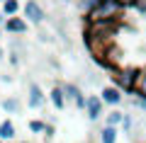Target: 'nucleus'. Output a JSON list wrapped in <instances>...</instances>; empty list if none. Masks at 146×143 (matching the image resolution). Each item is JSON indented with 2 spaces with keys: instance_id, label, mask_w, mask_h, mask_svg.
Masks as SVG:
<instances>
[{
  "instance_id": "nucleus-1",
  "label": "nucleus",
  "mask_w": 146,
  "mask_h": 143,
  "mask_svg": "<svg viewBox=\"0 0 146 143\" xmlns=\"http://www.w3.org/2000/svg\"><path fill=\"white\" fill-rule=\"evenodd\" d=\"M124 17V7L117 3V0H102L98 7L88 15V22H112V20H119Z\"/></svg>"
},
{
  "instance_id": "nucleus-2",
  "label": "nucleus",
  "mask_w": 146,
  "mask_h": 143,
  "mask_svg": "<svg viewBox=\"0 0 146 143\" xmlns=\"http://www.w3.org/2000/svg\"><path fill=\"white\" fill-rule=\"evenodd\" d=\"M139 73L141 68H119V71H115V75H112L115 87H119L124 95H134L136 82H139Z\"/></svg>"
},
{
  "instance_id": "nucleus-3",
  "label": "nucleus",
  "mask_w": 146,
  "mask_h": 143,
  "mask_svg": "<svg viewBox=\"0 0 146 143\" xmlns=\"http://www.w3.org/2000/svg\"><path fill=\"white\" fill-rule=\"evenodd\" d=\"M100 97H102V102L110 104V107H119V104L124 102V92H122L119 87H115V85H107L100 92Z\"/></svg>"
},
{
  "instance_id": "nucleus-4",
  "label": "nucleus",
  "mask_w": 146,
  "mask_h": 143,
  "mask_svg": "<svg viewBox=\"0 0 146 143\" xmlns=\"http://www.w3.org/2000/svg\"><path fill=\"white\" fill-rule=\"evenodd\" d=\"M102 107H105V102H102V97H100V95H88L85 114H88L90 121H98V119L102 117Z\"/></svg>"
},
{
  "instance_id": "nucleus-5",
  "label": "nucleus",
  "mask_w": 146,
  "mask_h": 143,
  "mask_svg": "<svg viewBox=\"0 0 146 143\" xmlns=\"http://www.w3.org/2000/svg\"><path fill=\"white\" fill-rule=\"evenodd\" d=\"M25 17H27L29 22H34V24H42L46 15H44L42 5H39L36 0H27V3H25Z\"/></svg>"
},
{
  "instance_id": "nucleus-6",
  "label": "nucleus",
  "mask_w": 146,
  "mask_h": 143,
  "mask_svg": "<svg viewBox=\"0 0 146 143\" xmlns=\"http://www.w3.org/2000/svg\"><path fill=\"white\" fill-rule=\"evenodd\" d=\"M63 92H66V100H71V102L76 104L78 109H85L88 97H85V95H83V92H80L76 85H71V82H68V85H63Z\"/></svg>"
},
{
  "instance_id": "nucleus-7",
  "label": "nucleus",
  "mask_w": 146,
  "mask_h": 143,
  "mask_svg": "<svg viewBox=\"0 0 146 143\" xmlns=\"http://www.w3.org/2000/svg\"><path fill=\"white\" fill-rule=\"evenodd\" d=\"M27 104H29L32 109H39L44 104V92H42V87L34 85V82L29 85V100H27Z\"/></svg>"
},
{
  "instance_id": "nucleus-8",
  "label": "nucleus",
  "mask_w": 146,
  "mask_h": 143,
  "mask_svg": "<svg viewBox=\"0 0 146 143\" xmlns=\"http://www.w3.org/2000/svg\"><path fill=\"white\" fill-rule=\"evenodd\" d=\"M5 29L7 32H15V34H25V32H27V22L20 20V17H10V20L5 22Z\"/></svg>"
},
{
  "instance_id": "nucleus-9",
  "label": "nucleus",
  "mask_w": 146,
  "mask_h": 143,
  "mask_svg": "<svg viewBox=\"0 0 146 143\" xmlns=\"http://www.w3.org/2000/svg\"><path fill=\"white\" fill-rule=\"evenodd\" d=\"M49 97H51V104H54L56 109H63V107H66V92H63V87H54Z\"/></svg>"
},
{
  "instance_id": "nucleus-10",
  "label": "nucleus",
  "mask_w": 146,
  "mask_h": 143,
  "mask_svg": "<svg viewBox=\"0 0 146 143\" xmlns=\"http://www.w3.org/2000/svg\"><path fill=\"white\" fill-rule=\"evenodd\" d=\"M122 121H124V112H119V109H112V112L107 114V119H105V126H122Z\"/></svg>"
},
{
  "instance_id": "nucleus-11",
  "label": "nucleus",
  "mask_w": 146,
  "mask_h": 143,
  "mask_svg": "<svg viewBox=\"0 0 146 143\" xmlns=\"http://www.w3.org/2000/svg\"><path fill=\"white\" fill-rule=\"evenodd\" d=\"M12 138H15V124L3 121L0 124V141H12Z\"/></svg>"
},
{
  "instance_id": "nucleus-12",
  "label": "nucleus",
  "mask_w": 146,
  "mask_h": 143,
  "mask_svg": "<svg viewBox=\"0 0 146 143\" xmlns=\"http://www.w3.org/2000/svg\"><path fill=\"white\" fill-rule=\"evenodd\" d=\"M100 143H117V129L115 126H105L100 131Z\"/></svg>"
},
{
  "instance_id": "nucleus-13",
  "label": "nucleus",
  "mask_w": 146,
  "mask_h": 143,
  "mask_svg": "<svg viewBox=\"0 0 146 143\" xmlns=\"http://www.w3.org/2000/svg\"><path fill=\"white\" fill-rule=\"evenodd\" d=\"M136 95L146 97V66L141 68V73H139V82H136Z\"/></svg>"
},
{
  "instance_id": "nucleus-14",
  "label": "nucleus",
  "mask_w": 146,
  "mask_h": 143,
  "mask_svg": "<svg viewBox=\"0 0 146 143\" xmlns=\"http://www.w3.org/2000/svg\"><path fill=\"white\" fill-rule=\"evenodd\" d=\"M100 3H102V0H80V3H78V7L85 12V15H90V12H93L95 7L100 5Z\"/></svg>"
},
{
  "instance_id": "nucleus-15",
  "label": "nucleus",
  "mask_w": 146,
  "mask_h": 143,
  "mask_svg": "<svg viewBox=\"0 0 146 143\" xmlns=\"http://www.w3.org/2000/svg\"><path fill=\"white\" fill-rule=\"evenodd\" d=\"M3 109L5 112H20V100H15V97H10V100H3Z\"/></svg>"
},
{
  "instance_id": "nucleus-16",
  "label": "nucleus",
  "mask_w": 146,
  "mask_h": 143,
  "mask_svg": "<svg viewBox=\"0 0 146 143\" xmlns=\"http://www.w3.org/2000/svg\"><path fill=\"white\" fill-rule=\"evenodd\" d=\"M131 107L134 109H141V112H146V97H141V95H131Z\"/></svg>"
},
{
  "instance_id": "nucleus-17",
  "label": "nucleus",
  "mask_w": 146,
  "mask_h": 143,
  "mask_svg": "<svg viewBox=\"0 0 146 143\" xmlns=\"http://www.w3.org/2000/svg\"><path fill=\"white\" fill-rule=\"evenodd\" d=\"M17 10H20V5H17V0H7V3H5V5H3V12H5V15H15V12Z\"/></svg>"
},
{
  "instance_id": "nucleus-18",
  "label": "nucleus",
  "mask_w": 146,
  "mask_h": 143,
  "mask_svg": "<svg viewBox=\"0 0 146 143\" xmlns=\"http://www.w3.org/2000/svg\"><path fill=\"white\" fill-rule=\"evenodd\" d=\"M29 129L34 133H42V131H46V124L44 121H29Z\"/></svg>"
},
{
  "instance_id": "nucleus-19",
  "label": "nucleus",
  "mask_w": 146,
  "mask_h": 143,
  "mask_svg": "<svg viewBox=\"0 0 146 143\" xmlns=\"http://www.w3.org/2000/svg\"><path fill=\"white\" fill-rule=\"evenodd\" d=\"M122 129H124L127 133H131V129H134V121H131L129 114H124V121H122Z\"/></svg>"
},
{
  "instance_id": "nucleus-20",
  "label": "nucleus",
  "mask_w": 146,
  "mask_h": 143,
  "mask_svg": "<svg viewBox=\"0 0 146 143\" xmlns=\"http://www.w3.org/2000/svg\"><path fill=\"white\" fill-rule=\"evenodd\" d=\"M134 10L139 12L141 17H146V0H136V5H134Z\"/></svg>"
},
{
  "instance_id": "nucleus-21",
  "label": "nucleus",
  "mask_w": 146,
  "mask_h": 143,
  "mask_svg": "<svg viewBox=\"0 0 146 143\" xmlns=\"http://www.w3.org/2000/svg\"><path fill=\"white\" fill-rule=\"evenodd\" d=\"M117 3H119L124 10H127V7H134V5H136V0H117Z\"/></svg>"
},
{
  "instance_id": "nucleus-22",
  "label": "nucleus",
  "mask_w": 146,
  "mask_h": 143,
  "mask_svg": "<svg viewBox=\"0 0 146 143\" xmlns=\"http://www.w3.org/2000/svg\"><path fill=\"white\" fill-rule=\"evenodd\" d=\"M0 3H3V5H5V3H7V0H0Z\"/></svg>"
},
{
  "instance_id": "nucleus-23",
  "label": "nucleus",
  "mask_w": 146,
  "mask_h": 143,
  "mask_svg": "<svg viewBox=\"0 0 146 143\" xmlns=\"http://www.w3.org/2000/svg\"><path fill=\"white\" fill-rule=\"evenodd\" d=\"M0 58H3V49H0Z\"/></svg>"
},
{
  "instance_id": "nucleus-24",
  "label": "nucleus",
  "mask_w": 146,
  "mask_h": 143,
  "mask_svg": "<svg viewBox=\"0 0 146 143\" xmlns=\"http://www.w3.org/2000/svg\"><path fill=\"white\" fill-rule=\"evenodd\" d=\"M7 143H12V141H7Z\"/></svg>"
},
{
  "instance_id": "nucleus-25",
  "label": "nucleus",
  "mask_w": 146,
  "mask_h": 143,
  "mask_svg": "<svg viewBox=\"0 0 146 143\" xmlns=\"http://www.w3.org/2000/svg\"><path fill=\"white\" fill-rule=\"evenodd\" d=\"M0 143H3V141H0Z\"/></svg>"
}]
</instances>
